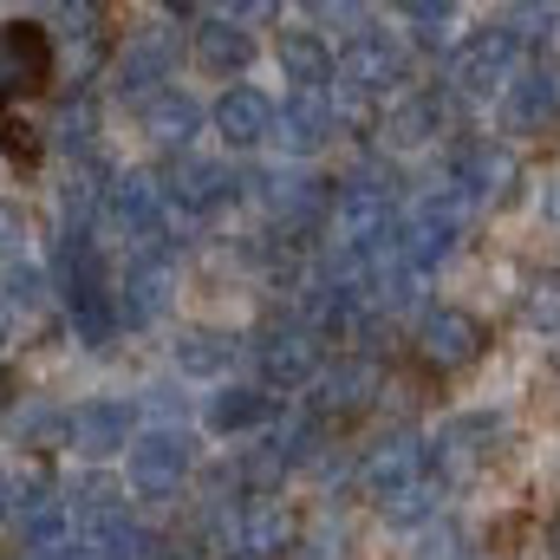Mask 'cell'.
Here are the masks:
<instances>
[{"instance_id":"obj_27","label":"cell","mask_w":560,"mask_h":560,"mask_svg":"<svg viewBox=\"0 0 560 560\" xmlns=\"http://www.w3.org/2000/svg\"><path fill=\"white\" fill-rule=\"evenodd\" d=\"M275 72L287 79V92H332V33L319 26H280L275 46H268Z\"/></svg>"},{"instance_id":"obj_21","label":"cell","mask_w":560,"mask_h":560,"mask_svg":"<svg viewBox=\"0 0 560 560\" xmlns=\"http://www.w3.org/2000/svg\"><path fill=\"white\" fill-rule=\"evenodd\" d=\"M176 287H183L176 255H131V261L112 275V300H118V319H125V332L163 326V319L176 313Z\"/></svg>"},{"instance_id":"obj_31","label":"cell","mask_w":560,"mask_h":560,"mask_svg":"<svg viewBox=\"0 0 560 560\" xmlns=\"http://www.w3.org/2000/svg\"><path fill=\"white\" fill-rule=\"evenodd\" d=\"M515 319H522V332L560 346V268H528L522 275V287H515Z\"/></svg>"},{"instance_id":"obj_16","label":"cell","mask_w":560,"mask_h":560,"mask_svg":"<svg viewBox=\"0 0 560 560\" xmlns=\"http://www.w3.org/2000/svg\"><path fill=\"white\" fill-rule=\"evenodd\" d=\"M143 411L138 398H112V392H85L66 405V450L85 463V469H112L125 463V450L138 443Z\"/></svg>"},{"instance_id":"obj_22","label":"cell","mask_w":560,"mask_h":560,"mask_svg":"<svg viewBox=\"0 0 560 560\" xmlns=\"http://www.w3.org/2000/svg\"><path fill=\"white\" fill-rule=\"evenodd\" d=\"M59 79V46L46 20H0V105L33 98Z\"/></svg>"},{"instance_id":"obj_18","label":"cell","mask_w":560,"mask_h":560,"mask_svg":"<svg viewBox=\"0 0 560 560\" xmlns=\"http://www.w3.org/2000/svg\"><path fill=\"white\" fill-rule=\"evenodd\" d=\"M502 430H509V418H502L495 405H476V411L443 418L436 430H430V476H436L443 489H469V482L489 469Z\"/></svg>"},{"instance_id":"obj_38","label":"cell","mask_w":560,"mask_h":560,"mask_svg":"<svg viewBox=\"0 0 560 560\" xmlns=\"http://www.w3.org/2000/svg\"><path fill=\"white\" fill-rule=\"evenodd\" d=\"M13 398H20V378H13V372H7V365H0V418H7V411H13Z\"/></svg>"},{"instance_id":"obj_17","label":"cell","mask_w":560,"mask_h":560,"mask_svg":"<svg viewBox=\"0 0 560 560\" xmlns=\"http://www.w3.org/2000/svg\"><path fill=\"white\" fill-rule=\"evenodd\" d=\"M430 482V436H423L418 423H398V430H385V436H372L359 456H352V489L378 509V502H392V495H405V489H418Z\"/></svg>"},{"instance_id":"obj_36","label":"cell","mask_w":560,"mask_h":560,"mask_svg":"<svg viewBox=\"0 0 560 560\" xmlns=\"http://www.w3.org/2000/svg\"><path fill=\"white\" fill-rule=\"evenodd\" d=\"M535 202H541V222H548V229H560V170H548V176H541V196H535Z\"/></svg>"},{"instance_id":"obj_26","label":"cell","mask_w":560,"mask_h":560,"mask_svg":"<svg viewBox=\"0 0 560 560\" xmlns=\"http://www.w3.org/2000/svg\"><path fill=\"white\" fill-rule=\"evenodd\" d=\"M300 515L293 502L280 495H248L235 509V541H229V560H293L300 555Z\"/></svg>"},{"instance_id":"obj_23","label":"cell","mask_w":560,"mask_h":560,"mask_svg":"<svg viewBox=\"0 0 560 560\" xmlns=\"http://www.w3.org/2000/svg\"><path fill=\"white\" fill-rule=\"evenodd\" d=\"M275 112H280V98L268 85H255V79L222 85L209 98V138L222 143L229 156H255V150H268V138H275Z\"/></svg>"},{"instance_id":"obj_6","label":"cell","mask_w":560,"mask_h":560,"mask_svg":"<svg viewBox=\"0 0 560 560\" xmlns=\"http://www.w3.org/2000/svg\"><path fill=\"white\" fill-rule=\"evenodd\" d=\"M443 183L476 209V215H495V209H509V202H522V189H528V163H522V150L509 138H495V131H469V138H456L443 150Z\"/></svg>"},{"instance_id":"obj_3","label":"cell","mask_w":560,"mask_h":560,"mask_svg":"<svg viewBox=\"0 0 560 560\" xmlns=\"http://www.w3.org/2000/svg\"><path fill=\"white\" fill-rule=\"evenodd\" d=\"M98 242L125 248V261L131 255H176V242H170V202H163L156 170H138V163L112 170V183L98 196Z\"/></svg>"},{"instance_id":"obj_8","label":"cell","mask_w":560,"mask_h":560,"mask_svg":"<svg viewBox=\"0 0 560 560\" xmlns=\"http://www.w3.org/2000/svg\"><path fill=\"white\" fill-rule=\"evenodd\" d=\"M456 118H463V105L436 79H411L398 98H385L372 112V143L385 156H418V150H436V143L450 150L456 143Z\"/></svg>"},{"instance_id":"obj_4","label":"cell","mask_w":560,"mask_h":560,"mask_svg":"<svg viewBox=\"0 0 560 560\" xmlns=\"http://www.w3.org/2000/svg\"><path fill=\"white\" fill-rule=\"evenodd\" d=\"M398 229H405V196H398L392 176H378V170H352V176H339V189H332V215H326V248L365 261V255L392 248Z\"/></svg>"},{"instance_id":"obj_2","label":"cell","mask_w":560,"mask_h":560,"mask_svg":"<svg viewBox=\"0 0 560 560\" xmlns=\"http://www.w3.org/2000/svg\"><path fill=\"white\" fill-rule=\"evenodd\" d=\"M528 66L522 39L509 33V20H482V26H463V39L443 52V72L436 85L463 105V112H482V105H502V92L515 85V72Z\"/></svg>"},{"instance_id":"obj_30","label":"cell","mask_w":560,"mask_h":560,"mask_svg":"<svg viewBox=\"0 0 560 560\" xmlns=\"http://www.w3.org/2000/svg\"><path fill=\"white\" fill-rule=\"evenodd\" d=\"M392 20L411 39V52H450L463 39V26H456L463 7H450V0H405V7H392Z\"/></svg>"},{"instance_id":"obj_14","label":"cell","mask_w":560,"mask_h":560,"mask_svg":"<svg viewBox=\"0 0 560 560\" xmlns=\"http://www.w3.org/2000/svg\"><path fill=\"white\" fill-rule=\"evenodd\" d=\"M352 118H359V105H346L339 92H287L275 112L268 150H280V163H293V170H313L332 143L346 138Z\"/></svg>"},{"instance_id":"obj_29","label":"cell","mask_w":560,"mask_h":560,"mask_svg":"<svg viewBox=\"0 0 560 560\" xmlns=\"http://www.w3.org/2000/svg\"><path fill=\"white\" fill-rule=\"evenodd\" d=\"M7 430L26 456H46V450H66V398H46V392H20Z\"/></svg>"},{"instance_id":"obj_34","label":"cell","mask_w":560,"mask_h":560,"mask_svg":"<svg viewBox=\"0 0 560 560\" xmlns=\"http://www.w3.org/2000/svg\"><path fill=\"white\" fill-rule=\"evenodd\" d=\"M26 248H33V209L20 196H0V268L26 261Z\"/></svg>"},{"instance_id":"obj_10","label":"cell","mask_w":560,"mask_h":560,"mask_svg":"<svg viewBox=\"0 0 560 560\" xmlns=\"http://www.w3.org/2000/svg\"><path fill=\"white\" fill-rule=\"evenodd\" d=\"M183 59H189V46L176 39L170 13H156L143 26H125L118 33V52H112V72H105V92L138 112L143 98H156L163 85H176V66Z\"/></svg>"},{"instance_id":"obj_33","label":"cell","mask_w":560,"mask_h":560,"mask_svg":"<svg viewBox=\"0 0 560 560\" xmlns=\"http://www.w3.org/2000/svg\"><path fill=\"white\" fill-rule=\"evenodd\" d=\"M405 560H476L469 555V522H463L456 509H443L436 522H423L418 535H411Z\"/></svg>"},{"instance_id":"obj_24","label":"cell","mask_w":560,"mask_h":560,"mask_svg":"<svg viewBox=\"0 0 560 560\" xmlns=\"http://www.w3.org/2000/svg\"><path fill=\"white\" fill-rule=\"evenodd\" d=\"M280 411H287V405H280L275 392H261L255 378H235V385H222V392L202 398L196 430L215 436V443H248V436H268L280 423Z\"/></svg>"},{"instance_id":"obj_5","label":"cell","mask_w":560,"mask_h":560,"mask_svg":"<svg viewBox=\"0 0 560 560\" xmlns=\"http://www.w3.org/2000/svg\"><path fill=\"white\" fill-rule=\"evenodd\" d=\"M202 469V430L183 418H156L138 430V443L125 450L118 476L131 489V502H176Z\"/></svg>"},{"instance_id":"obj_40","label":"cell","mask_w":560,"mask_h":560,"mask_svg":"<svg viewBox=\"0 0 560 560\" xmlns=\"http://www.w3.org/2000/svg\"><path fill=\"white\" fill-rule=\"evenodd\" d=\"M7 339H13V326H7V313H0V352H7Z\"/></svg>"},{"instance_id":"obj_15","label":"cell","mask_w":560,"mask_h":560,"mask_svg":"<svg viewBox=\"0 0 560 560\" xmlns=\"http://www.w3.org/2000/svg\"><path fill=\"white\" fill-rule=\"evenodd\" d=\"M268 7H202L196 26H189V66L202 79H222V85H242L261 59V39L248 20H261Z\"/></svg>"},{"instance_id":"obj_9","label":"cell","mask_w":560,"mask_h":560,"mask_svg":"<svg viewBox=\"0 0 560 560\" xmlns=\"http://www.w3.org/2000/svg\"><path fill=\"white\" fill-rule=\"evenodd\" d=\"M469 229H476V209L450 189V183H423L405 196V229H398V248H405V261L423 268V275L436 280L443 261H456L463 255V242H469Z\"/></svg>"},{"instance_id":"obj_41","label":"cell","mask_w":560,"mask_h":560,"mask_svg":"<svg viewBox=\"0 0 560 560\" xmlns=\"http://www.w3.org/2000/svg\"><path fill=\"white\" fill-rule=\"evenodd\" d=\"M476 560H482V555H476Z\"/></svg>"},{"instance_id":"obj_11","label":"cell","mask_w":560,"mask_h":560,"mask_svg":"<svg viewBox=\"0 0 560 560\" xmlns=\"http://www.w3.org/2000/svg\"><path fill=\"white\" fill-rule=\"evenodd\" d=\"M156 183H163V202H170V242H183L176 229H202V222H215L222 209L242 202V176L229 170V156H209V150L170 156L156 170Z\"/></svg>"},{"instance_id":"obj_35","label":"cell","mask_w":560,"mask_h":560,"mask_svg":"<svg viewBox=\"0 0 560 560\" xmlns=\"http://www.w3.org/2000/svg\"><path fill=\"white\" fill-rule=\"evenodd\" d=\"M293 560H352L346 522H313V528H300V555Z\"/></svg>"},{"instance_id":"obj_12","label":"cell","mask_w":560,"mask_h":560,"mask_svg":"<svg viewBox=\"0 0 560 560\" xmlns=\"http://www.w3.org/2000/svg\"><path fill=\"white\" fill-rule=\"evenodd\" d=\"M489 346H495V332H489V319H482L476 306L430 300L418 319H411V352H418L423 372H436V378H456V372L482 365Z\"/></svg>"},{"instance_id":"obj_28","label":"cell","mask_w":560,"mask_h":560,"mask_svg":"<svg viewBox=\"0 0 560 560\" xmlns=\"http://www.w3.org/2000/svg\"><path fill=\"white\" fill-rule=\"evenodd\" d=\"M0 313H7V326L13 332H26V326H39L46 313H59V293H52V275H46V261H7L0 268Z\"/></svg>"},{"instance_id":"obj_25","label":"cell","mask_w":560,"mask_h":560,"mask_svg":"<svg viewBox=\"0 0 560 560\" xmlns=\"http://www.w3.org/2000/svg\"><path fill=\"white\" fill-rule=\"evenodd\" d=\"M131 118H138V138L150 143L156 156H189L196 138L209 131V105H202L189 85H163L156 98H143Z\"/></svg>"},{"instance_id":"obj_39","label":"cell","mask_w":560,"mask_h":560,"mask_svg":"<svg viewBox=\"0 0 560 560\" xmlns=\"http://www.w3.org/2000/svg\"><path fill=\"white\" fill-rule=\"evenodd\" d=\"M548 372H555V385H560V346H555V352H548Z\"/></svg>"},{"instance_id":"obj_19","label":"cell","mask_w":560,"mask_h":560,"mask_svg":"<svg viewBox=\"0 0 560 560\" xmlns=\"http://www.w3.org/2000/svg\"><path fill=\"white\" fill-rule=\"evenodd\" d=\"M242 352H248V339H242L235 326H215V319H189V326H176V332L163 339V359H170V372H176L183 385H202V392H222V385H235V365H242Z\"/></svg>"},{"instance_id":"obj_37","label":"cell","mask_w":560,"mask_h":560,"mask_svg":"<svg viewBox=\"0 0 560 560\" xmlns=\"http://www.w3.org/2000/svg\"><path fill=\"white\" fill-rule=\"evenodd\" d=\"M13 509H20V489H13V469L0 463V528H13Z\"/></svg>"},{"instance_id":"obj_32","label":"cell","mask_w":560,"mask_h":560,"mask_svg":"<svg viewBox=\"0 0 560 560\" xmlns=\"http://www.w3.org/2000/svg\"><path fill=\"white\" fill-rule=\"evenodd\" d=\"M443 509H450V489H443V482L430 476V482H418V489H405V495H392V502H378L372 515H378L385 528H405V535H418L423 522H436Z\"/></svg>"},{"instance_id":"obj_7","label":"cell","mask_w":560,"mask_h":560,"mask_svg":"<svg viewBox=\"0 0 560 560\" xmlns=\"http://www.w3.org/2000/svg\"><path fill=\"white\" fill-rule=\"evenodd\" d=\"M385 385H392L385 359H378L372 346H346V352H332L326 372L306 385V418L332 436V430H346V423L372 418V411L385 405Z\"/></svg>"},{"instance_id":"obj_13","label":"cell","mask_w":560,"mask_h":560,"mask_svg":"<svg viewBox=\"0 0 560 560\" xmlns=\"http://www.w3.org/2000/svg\"><path fill=\"white\" fill-rule=\"evenodd\" d=\"M248 359H255V385L261 392H275V398H287V392H306L319 372H326V339L300 319V313H280V319H268L255 339H248Z\"/></svg>"},{"instance_id":"obj_1","label":"cell","mask_w":560,"mask_h":560,"mask_svg":"<svg viewBox=\"0 0 560 560\" xmlns=\"http://www.w3.org/2000/svg\"><path fill=\"white\" fill-rule=\"evenodd\" d=\"M405 85H411V39H405L398 26H385L378 13H372L359 33H346V39L332 46V92H339L346 105L378 112V105L398 98Z\"/></svg>"},{"instance_id":"obj_20","label":"cell","mask_w":560,"mask_h":560,"mask_svg":"<svg viewBox=\"0 0 560 560\" xmlns=\"http://www.w3.org/2000/svg\"><path fill=\"white\" fill-rule=\"evenodd\" d=\"M560 131V52H541L515 72V85L495 105V138H541Z\"/></svg>"}]
</instances>
